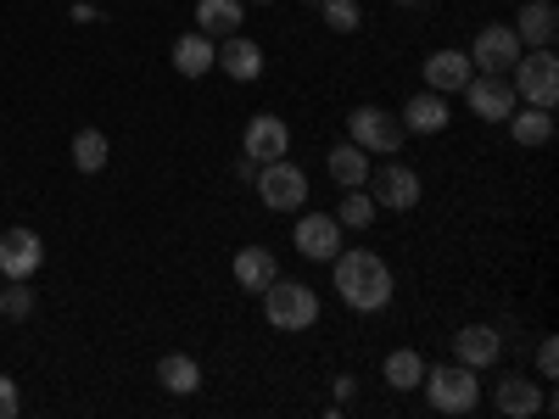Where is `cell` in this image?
<instances>
[{"label": "cell", "mask_w": 559, "mask_h": 419, "mask_svg": "<svg viewBox=\"0 0 559 419\" xmlns=\"http://www.w3.org/2000/svg\"><path fill=\"white\" fill-rule=\"evenodd\" d=\"M331 268H336V297H342L353 313H381V308L392 302V268H386L381 252L353 247V252H336Z\"/></svg>", "instance_id": "cell-1"}, {"label": "cell", "mask_w": 559, "mask_h": 419, "mask_svg": "<svg viewBox=\"0 0 559 419\" xmlns=\"http://www.w3.org/2000/svg\"><path fill=\"white\" fill-rule=\"evenodd\" d=\"M263 319L269 331H308V324L319 319V297L313 286H302V279H269L263 286Z\"/></svg>", "instance_id": "cell-2"}, {"label": "cell", "mask_w": 559, "mask_h": 419, "mask_svg": "<svg viewBox=\"0 0 559 419\" xmlns=\"http://www.w3.org/2000/svg\"><path fill=\"white\" fill-rule=\"evenodd\" d=\"M509 79H515V101L548 107V112H554V101H559V57H554V45L521 51V62L509 68Z\"/></svg>", "instance_id": "cell-3"}, {"label": "cell", "mask_w": 559, "mask_h": 419, "mask_svg": "<svg viewBox=\"0 0 559 419\" xmlns=\"http://www.w3.org/2000/svg\"><path fill=\"white\" fill-rule=\"evenodd\" d=\"M419 386H426L437 414H471L481 403V381H476L471 363H437V369H426V381H419Z\"/></svg>", "instance_id": "cell-4"}, {"label": "cell", "mask_w": 559, "mask_h": 419, "mask_svg": "<svg viewBox=\"0 0 559 419\" xmlns=\"http://www.w3.org/2000/svg\"><path fill=\"white\" fill-rule=\"evenodd\" d=\"M258 196H263L269 213H302V202H308V173H302L297 163H286V157H274V163L258 168Z\"/></svg>", "instance_id": "cell-5"}, {"label": "cell", "mask_w": 559, "mask_h": 419, "mask_svg": "<svg viewBox=\"0 0 559 419\" xmlns=\"http://www.w3.org/2000/svg\"><path fill=\"white\" fill-rule=\"evenodd\" d=\"M347 140L353 146H364V152H403V123L386 112V107H353V118H347Z\"/></svg>", "instance_id": "cell-6"}, {"label": "cell", "mask_w": 559, "mask_h": 419, "mask_svg": "<svg viewBox=\"0 0 559 419\" xmlns=\"http://www.w3.org/2000/svg\"><path fill=\"white\" fill-rule=\"evenodd\" d=\"M521 51H526V45L515 39V28H509V23H487L464 57H471V68H481V73H509L521 62Z\"/></svg>", "instance_id": "cell-7"}, {"label": "cell", "mask_w": 559, "mask_h": 419, "mask_svg": "<svg viewBox=\"0 0 559 419\" xmlns=\"http://www.w3.org/2000/svg\"><path fill=\"white\" fill-rule=\"evenodd\" d=\"M369 196H376V207H392V213H408L419 202V173L403 168V163H381V168H369Z\"/></svg>", "instance_id": "cell-8"}, {"label": "cell", "mask_w": 559, "mask_h": 419, "mask_svg": "<svg viewBox=\"0 0 559 419\" xmlns=\"http://www.w3.org/2000/svg\"><path fill=\"white\" fill-rule=\"evenodd\" d=\"M45 263V241L34 236V229H7L0 236V279H34Z\"/></svg>", "instance_id": "cell-9"}, {"label": "cell", "mask_w": 559, "mask_h": 419, "mask_svg": "<svg viewBox=\"0 0 559 419\" xmlns=\"http://www.w3.org/2000/svg\"><path fill=\"white\" fill-rule=\"evenodd\" d=\"M464 101H471V112L481 123H503L509 112H515V84H509L503 73H481L464 84Z\"/></svg>", "instance_id": "cell-10"}, {"label": "cell", "mask_w": 559, "mask_h": 419, "mask_svg": "<svg viewBox=\"0 0 559 419\" xmlns=\"http://www.w3.org/2000/svg\"><path fill=\"white\" fill-rule=\"evenodd\" d=\"M292 241H297V252H302V258L331 263V258L342 252V224H336V213H302Z\"/></svg>", "instance_id": "cell-11"}, {"label": "cell", "mask_w": 559, "mask_h": 419, "mask_svg": "<svg viewBox=\"0 0 559 419\" xmlns=\"http://www.w3.org/2000/svg\"><path fill=\"white\" fill-rule=\"evenodd\" d=\"M241 152L263 168V163H274V157L292 152V129L280 123V118H269V112H258V118L247 123V134H241Z\"/></svg>", "instance_id": "cell-12"}, {"label": "cell", "mask_w": 559, "mask_h": 419, "mask_svg": "<svg viewBox=\"0 0 559 419\" xmlns=\"http://www.w3.org/2000/svg\"><path fill=\"white\" fill-rule=\"evenodd\" d=\"M448 118H453V107H448V96H437V89H419V96H408L403 101V129H414V134H442L448 129Z\"/></svg>", "instance_id": "cell-13"}, {"label": "cell", "mask_w": 559, "mask_h": 419, "mask_svg": "<svg viewBox=\"0 0 559 419\" xmlns=\"http://www.w3.org/2000/svg\"><path fill=\"white\" fill-rule=\"evenodd\" d=\"M213 68H224L236 84H252V79L263 73V51H258V39H247V34H229V39L218 45Z\"/></svg>", "instance_id": "cell-14"}, {"label": "cell", "mask_w": 559, "mask_h": 419, "mask_svg": "<svg viewBox=\"0 0 559 419\" xmlns=\"http://www.w3.org/2000/svg\"><path fill=\"white\" fill-rule=\"evenodd\" d=\"M471 79H476V68L464 51H431L426 57V89H437V96H453V89H464Z\"/></svg>", "instance_id": "cell-15"}, {"label": "cell", "mask_w": 559, "mask_h": 419, "mask_svg": "<svg viewBox=\"0 0 559 419\" xmlns=\"http://www.w3.org/2000/svg\"><path fill=\"white\" fill-rule=\"evenodd\" d=\"M453 352H459V363H471V369H492L498 352H503V336L492 331V324H464V331L453 336Z\"/></svg>", "instance_id": "cell-16"}, {"label": "cell", "mask_w": 559, "mask_h": 419, "mask_svg": "<svg viewBox=\"0 0 559 419\" xmlns=\"http://www.w3.org/2000/svg\"><path fill=\"white\" fill-rule=\"evenodd\" d=\"M515 39L526 45V51H537V45H554V39H559V12H554V0H526L521 17H515Z\"/></svg>", "instance_id": "cell-17"}, {"label": "cell", "mask_w": 559, "mask_h": 419, "mask_svg": "<svg viewBox=\"0 0 559 419\" xmlns=\"http://www.w3.org/2000/svg\"><path fill=\"white\" fill-rule=\"evenodd\" d=\"M492 403H498L503 419H532V414H543V392H537L526 375H503L498 392H492Z\"/></svg>", "instance_id": "cell-18"}, {"label": "cell", "mask_w": 559, "mask_h": 419, "mask_svg": "<svg viewBox=\"0 0 559 419\" xmlns=\"http://www.w3.org/2000/svg\"><path fill=\"white\" fill-rule=\"evenodd\" d=\"M197 34L207 39L241 34V0H197Z\"/></svg>", "instance_id": "cell-19"}, {"label": "cell", "mask_w": 559, "mask_h": 419, "mask_svg": "<svg viewBox=\"0 0 559 419\" xmlns=\"http://www.w3.org/2000/svg\"><path fill=\"white\" fill-rule=\"evenodd\" d=\"M274 274H280V263H274V252H269V247H241V252H236V286H241V291H252V297H258Z\"/></svg>", "instance_id": "cell-20"}, {"label": "cell", "mask_w": 559, "mask_h": 419, "mask_svg": "<svg viewBox=\"0 0 559 419\" xmlns=\"http://www.w3.org/2000/svg\"><path fill=\"white\" fill-rule=\"evenodd\" d=\"M213 57H218V45H213L207 34H185V39H174V68H179L185 79L213 73Z\"/></svg>", "instance_id": "cell-21"}, {"label": "cell", "mask_w": 559, "mask_h": 419, "mask_svg": "<svg viewBox=\"0 0 559 419\" xmlns=\"http://www.w3.org/2000/svg\"><path fill=\"white\" fill-rule=\"evenodd\" d=\"M503 123H509V134H515L521 146H548L554 140V112L548 107H515Z\"/></svg>", "instance_id": "cell-22"}, {"label": "cell", "mask_w": 559, "mask_h": 419, "mask_svg": "<svg viewBox=\"0 0 559 419\" xmlns=\"http://www.w3.org/2000/svg\"><path fill=\"white\" fill-rule=\"evenodd\" d=\"M157 381H163L174 397H191V392L202 386V363L185 358V352H168V358L157 363Z\"/></svg>", "instance_id": "cell-23"}, {"label": "cell", "mask_w": 559, "mask_h": 419, "mask_svg": "<svg viewBox=\"0 0 559 419\" xmlns=\"http://www.w3.org/2000/svg\"><path fill=\"white\" fill-rule=\"evenodd\" d=\"M331 179L342 184V191L364 184V179H369V152H364V146H353V140H342V146L331 152Z\"/></svg>", "instance_id": "cell-24"}, {"label": "cell", "mask_w": 559, "mask_h": 419, "mask_svg": "<svg viewBox=\"0 0 559 419\" xmlns=\"http://www.w3.org/2000/svg\"><path fill=\"white\" fill-rule=\"evenodd\" d=\"M419 381H426V358H419L414 347H397V352L386 358V386H392V392H414Z\"/></svg>", "instance_id": "cell-25"}, {"label": "cell", "mask_w": 559, "mask_h": 419, "mask_svg": "<svg viewBox=\"0 0 559 419\" xmlns=\"http://www.w3.org/2000/svg\"><path fill=\"white\" fill-rule=\"evenodd\" d=\"M73 168L79 173H102L107 168V134L102 129H79L73 134Z\"/></svg>", "instance_id": "cell-26"}, {"label": "cell", "mask_w": 559, "mask_h": 419, "mask_svg": "<svg viewBox=\"0 0 559 419\" xmlns=\"http://www.w3.org/2000/svg\"><path fill=\"white\" fill-rule=\"evenodd\" d=\"M336 224L342 229H369L376 224V196H364V184H353V191L342 196V207H336Z\"/></svg>", "instance_id": "cell-27"}, {"label": "cell", "mask_w": 559, "mask_h": 419, "mask_svg": "<svg viewBox=\"0 0 559 419\" xmlns=\"http://www.w3.org/2000/svg\"><path fill=\"white\" fill-rule=\"evenodd\" d=\"M313 12L324 17V28H336V34H353V28L364 23L358 0H313Z\"/></svg>", "instance_id": "cell-28"}, {"label": "cell", "mask_w": 559, "mask_h": 419, "mask_svg": "<svg viewBox=\"0 0 559 419\" xmlns=\"http://www.w3.org/2000/svg\"><path fill=\"white\" fill-rule=\"evenodd\" d=\"M28 313H34V286H28V279L0 286V319H28Z\"/></svg>", "instance_id": "cell-29"}, {"label": "cell", "mask_w": 559, "mask_h": 419, "mask_svg": "<svg viewBox=\"0 0 559 419\" xmlns=\"http://www.w3.org/2000/svg\"><path fill=\"white\" fill-rule=\"evenodd\" d=\"M17 408H23L17 381H12V375H0V419H17Z\"/></svg>", "instance_id": "cell-30"}, {"label": "cell", "mask_w": 559, "mask_h": 419, "mask_svg": "<svg viewBox=\"0 0 559 419\" xmlns=\"http://www.w3.org/2000/svg\"><path fill=\"white\" fill-rule=\"evenodd\" d=\"M554 369H559V342H543V347H537V375L554 381Z\"/></svg>", "instance_id": "cell-31"}, {"label": "cell", "mask_w": 559, "mask_h": 419, "mask_svg": "<svg viewBox=\"0 0 559 419\" xmlns=\"http://www.w3.org/2000/svg\"><path fill=\"white\" fill-rule=\"evenodd\" d=\"M397 7H426V0H397Z\"/></svg>", "instance_id": "cell-32"}, {"label": "cell", "mask_w": 559, "mask_h": 419, "mask_svg": "<svg viewBox=\"0 0 559 419\" xmlns=\"http://www.w3.org/2000/svg\"><path fill=\"white\" fill-rule=\"evenodd\" d=\"M258 7H263V0H258Z\"/></svg>", "instance_id": "cell-33"}]
</instances>
